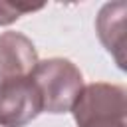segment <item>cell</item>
I'll use <instances>...</instances> for the list:
<instances>
[{"label": "cell", "mask_w": 127, "mask_h": 127, "mask_svg": "<svg viewBox=\"0 0 127 127\" xmlns=\"http://www.w3.org/2000/svg\"><path fill=\"white\" fill-rule=\"evenodd\" d=\"M30 77L42 97V111L54 115L71 111L83 89V75L79 67L65 58L38 62Z\"/></svg>", "instance_id": "obj_1"}, {"label": "cell", "mask_w": 127, "mask_h": 127, "mask_svg": "<svg viewBox=\"0 0 127 127\" xmlns=\"http://www.w3.org/2000/svg\"><path fill=\"white\" fill-rule=\"evenodd\" d=\"M125 2H109L95 18V32L121 69H125Z\"/></svg>", "instance_id": "obj_5"}, {"label": "cell", "mask_w": 127, "mask_h": 127, "mask_svg": "<svg viewBox=\"0 0 127 127\" xmlns=\"http://www.w3.org/2000/svg\"><path fill=\"white\" fill-rule=\"evenodd\" d=\"M42 113V97L32 77L0 81V127H26Z\"/></svg>", "instance_id": "obj_3"}, {"label": "cell", "mask_w": 127, "mask_h": 127, "mask_svg": "<svg viewBox=\"0 0 127 127\" xmlns=\"http://www.w3.org/2000/svg\"><path fill=\"white\" fill-rule=\"evenodd\" d=\"M38 62V52L28 36L20 32L0 34V81L30 77Z\"/></svg>", "instance_id": "obj_4"}, {"label": "cell", "mask_w": 127, "mask_h": 127, "mask_svg": "<svg viewBox=\"0 0 127 127\" xmlns=\"http://www.w3.org/2000/svg\"><path fill=\"white\" fill-rule=\"evenodd\" d=\"M81 127H127V125H125V121H119V119H99V121L85 123Z\"/></svg>", "instance_id": "obj_6"}, {"label": "cell", "mask_w": 127, "mask_h": 127, "mask_svg": "<svg viewBox=\"0 0 127 127\" xmlns=\"http://www.w3.org/2000/svg\"><path fill=\"white\" fill-rule=\"evenodd\" d=\"M77 127L99 121V119H119L125 121L127 115V93L125 87L115 83L95 81L83 85L79 97L71 107Z\"/></svg>", "instance_id": "obj_2"}]
</instances>
